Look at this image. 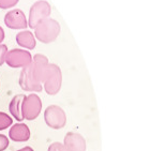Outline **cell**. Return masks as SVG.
I'll return each instance as SVG.
<instances>
[{"label":"cell","instance_id":"4fadbf2b","mask_svg":"<svg viewBox=\"0 0 151 151\" xmlns=\"http://www.w3.org/2000/svg\"><path fill=\"white\" fill-rule=\"evenodd\" d=\"M24 98H25V94H17V96H15L12 99V101L10 102L9 105L10 113L13 116V118H15L17 121L24 120L23 114H22V103H23Z\"/></svg>","mask_w":151,"mask_h":151},{"label":"cell","instance_id":"ba28073f","mask_svg":"<svg viewBox=\"0 0 151 151\" xmlns=\"http://www.w3.org/2000/svg\"><path fill=\"white\" fill-rule=\"evenodd\" d=\"M4 24L11 29H25L28 27V22L22 10L15 9L8 12L4 16Z\"/></svg>","mask_w":151,"mask_h":151},{"label":"cell","instance_id":"e0dca14e","mask_svg":"<svg viewBox=\"0 0 151 151\" xmlns=\"http://www.w3.org/2000/svg\"><path fill=\"white\" fill-rule=\"evenodd\" d=\"M47 151H67L64 145L60 144V142H54L48 147V150Z\"/></svg>","mask_w":151,"mask_h":151},{"label":"cell","instance_id":"7a4b0ae2","mask_svg":"<svg viewBox=\"0 0 151 151\" xmlns=\"http://www.w3.org/2000/svg\"><path fill=\"white\" fill-rule=\"evenodd\" d=\"M61 83H62V75H61L60 68L57 64L48 63L44 76L43 83L44 89L46 91L47 94L54 96L61 88Z\"/></svg>","mask_w":151,"mask_h":151},{"label":"cell","instance_id":"9a60e30c","mask_svg":"<svg viewBox=\"0 0 151 151\" xmlns=\"http://www.w3.org/2000/svg\"><path fill=\"white\" fill-rule=\"evenodd\" d=\"M18 0H0V9H10L16 6Z\"/></svg>","mask_w":151,"mask_h":151},{"label":"cell","instance_id":"2e32d148","mask_svg":"<svg viewBox=\"0 0 151 151\" xmlns=\"http://www.w3.org/2000/svg\"><path fill=\"white\" fill-rule=\"evenodd\" d=\"M8 52V47L4 44H0V65H2L6 61V56Z\"/></svg>","mask_w":151,"mask_h":151},{"label":"cell","instance_id":"9c48e42d","mask_svg":"<svg viewBox=\"0 0 151 151\" xmlns=\"http://www.w3.org/2000/svg\"><path fill=\"white\" fill-rule=\"evenodd\" d=\"M19 86L25 91H33V92H40L42 91V85L37 83L31 76L30 72V64L23 68L19 76Z\"/></svg>","mask_w":151,"mask_h":151},{"label":"cell","instance_id":"30bf717a","mask_svg":"<svg viewBox=\"0 0 151 151\" xmlns=\"http://www.w3.org/2000/svg\"><path fill=\"white\" fill-rule=\"evenodd\" d=\"M9 137L13 142H24L30 138V130L25 123H15L9 131Z\"/></svg>","mask_w":151,"mask_h":151},{"label":"cell","instance_id":"ac0fdd59","mask_svg":"<svg viewBox=\"0 0 151 151\" xmlns=\"http://www.w3.org/2000/svg\"><path fill=\"white\" fill-rule=\"evenodd\" d=\"M9 146V138L3 135V134H0V151L6 150Z\"/></svg>","mask_w":151,"mask_h":151},{"label":"cell","instance_id":"5b68a950","mask_svg":"<svg viewBox=\"0 0 151 151\" xmlns=\"http://www.w3.org/2000/svg\"><path fill=\"white\" fill-rule=\"evenodd\" d=\"M6 64L11 68H25L32 62V56L29 50L14 48L6 52Z\"/></svg>","mask_w":151,"mask_h":151},{"label":"cell","instance_id":"7c38bea8","mask_svg":"<svg viewBox=\"0 0 151 151\" xmlns=\"http://www.w3.org/2000/svg\"><path fill=\"white\" fill-rule=\"evenodd\" d=\"M16 43L20 47L27 48V50H33L35 47V39L32 35V32L25 30V31L18 32L16 35Z\"/></svg>","mask_w":151,"mask_h":151},{"label":"cell","instance_id":"ffe728a7","mask_svg":"<svg viewBox=\"0 0 151 151\" xmlns=\"http://www.w3.org/2000/svg\"><path fill=\"white\" fill-rule=\"evenodd\" d=\"M17 151H35V150H33L31 147H24V148L19 149V150H17Z\"/></svg>","mask_w":151,"mask_h":151},{"label":"cell","instance_id":"5bb4252c","mask_svg":"<svg viewBox=\"0 0 151 151\" xmlns=\"http://www.w3.org/2000/svg\"><path fill=\"white\" fill-rule=\"evenodd\" d=\"M12 123H13V120H12L11 117L8 114L0 111V131L6 130L9 127H11Z\"/></svg>","mask_w":151,"mask_h":151},{"label":"cell","instance_id":"52a82bcc","mask_svg":"<svg viewBox=\"0 0 151 151\" xmlns=\"http://www.w3.org/2000/svg\"><path fill=\"white\" fill-rule=\"evenodd\" d=\"M48 59L46 56L42 55V54H37L32 57V62L30 63V72L31 76L33 77L37 83L42 85L46 72L47 65H48Z\"/></svg>","mask_w":151,"mask_h":151},{"label":"cell","instance_id":"8fae6325","mask_svg":"<svg viewBox=\"0 0 151 151\" xmlns=\"http://www.w3.org/2000/svg\"><path fill=\"white\" fill-rule=\"evenodd\" d=\"M64 147L67 151H85L86 144L83 136L76 133H68L64 138Z\"/></svg>","mask_w":151,"mask_h":151},{"label":"cell","instance_id":"6da1fadb","mask_svg":"<svg viewBox=\"0 0 151 151\" xmlns=\"http://www.w3.org/2000/svg\"><path fill=\"white\" fill-rule=\"evenodd\" d=\"M60 32V25L57 20L47 17L41 20L38 26L35 28V38L41 43H52L57 39Z\"/></svg>","mask_w":151,"mask_h":151},{"label":"cell","instance_id":"277c9868","mask_svg":"<svg viewBox=\"0 0 151 151\" xmlns=\"http://www.w3.org/2000/svg\"><path fill=\"white\" fill-rule=\"evenodd\" d=\"M42 109V102L37 94L31 93L29 96H25L22 103V114L23 118L26 120H35L38 118Z\"/></svg>","mask_w":151,"mask_h":151},{"label":"cell","instance_id":"8992f818","mask_svg":"<svg viewBox=\"0 0 151 151\" xmlns=\"http://www.w3.org/2000/svg\"><path fill=\"white\" fill-rule=\"evenodd\" d=\"M44 120L50 128L58 130L64 127L67 118H65V114L62 108L57 105H50L45 109Z\"/></svg>","mask_w":151,"mask_h":151},{"label":"cell","instance_id":"3957f363","mask_svg":"<svg viewBox=\"0 0 151 151\" xmlns=\"http://www.w3.org/2000/svg\"><path fill=\"white\" fill-rule=\"evenodd\" d=\"M50 11H52L50 4L45 0H39L35 2L30 8L28 26L32 29H35L41 20L45 19L50 16Z\"/></svg>","mask_w":151,"mask_h":151},{"label":"cell","instance_id":"d6986e66","mask_svg":"<svg viewBox=\"0 0 151 151\" xmlns=\"http://www.w3.org/2000/svg\"><path fill=\"white\" fill-rule=\"evenodd\" d=\"M3 40H4V31H3L2 27L0 26V44Z\"/></svg>","mask_w":151,"mask_h":151}]
</instances>
